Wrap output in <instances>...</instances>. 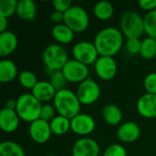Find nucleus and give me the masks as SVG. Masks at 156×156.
I'll return each mask as SVG.
<instances>
[{"label":"nucleus","instance_id":"obj_1","mask_svg":"<svg viewBox=\"0 0 156 156\" xmlns=\"http://www.w3.org/2000/svg\"><path fill=\"white\" fill-rule=\"evenodd\" d=\"M93 43L101 57H112L122 48L123 34L116 27H105L96 35Z\"/></svg>","mask_w":156,"mask_h":156},{"label":"nucleus","instance_id":"obj_2","mask_svg":"<svg viewBox=\"0 0 156 156\" xmlns=\"http://www.w3.org/2000/svg\"><path fill=\"white\" fill-rule=\"evenodd\" d=\"M53 101L54 107L60 116L71 120L80 114L81 103L80 102L77 94L68 89L57 91Z\"/></svg>","mask_w":156,"mask_h":156},{"label":"nucleus","instance_id":"obj_3","mask_svg":"<svg viewBox=\"0 0 156 156\" xmlns=\"http://www.w3.org/2000/svg\"><path fill=\"white\" fill-rule=\"evenodd\" d=\"M42 106L41 102L31 93H24L16 100V112L21 120L31 123L40 119Z\"/></svg>","mask_w":156,"mask_h":156},{"label":"nucleus","instance_id":"obj_4","mask_svg":"<svg viewBox=\"0 0 156 156\" xmlns=\"http://www.w3.org/2000/svg\"><path fill=\"white\" fill-rule=\"evenodd\" d=\"M122 33L129 38H139L145 32L144 20L136 12L127 11L121 18Z\"/></svg>","mask_w":156,"mask_h":156},{"label":"nucleus","instance_id":"obj_5","mask_svg":"<svg viewBox=\"0 0 156 156\" xmlns=\"http://www.w3.org/2000/svg\"><path fill=\"white\" fill-rule=\"evenodd\" d=\"M43 61L46 67L52 72L61 70L69 61L68 53L62 46L58 44H51L44 50Z\"/></svg>","mask_w":156,"mask_h":156},{"label":"nucleus","instance_id":"obj_6","mask_svg":"<svg viewBox=\"0 0 156 156\" xmlns=\"http://www.w3.org/2000/svg\"><path fill=\"white\" fill-rule=\"evenodd\" d=\"M90 18L81 6L72 5L64 13V24L68 26L74 33H80L87 29Z\"/></svg>","mask_w":156,"mask_h":156},{"label":"nucleus","instance_id":"obj_7","mask_svg":"<svg viewBox=\"0 0 156 156\" xmlns=\"http://www.w3.org/2000/svg\"><path fill=\"white\" fill-rule=\"evenodd\" d=\"M76 94L81 104L90 105L96 102L100 98L101 89L97 82L91 79H87L80 83Z\"/></svg>","mask_w":156,"mask_h":156},{"label":"nucleus","instance_id":"obj_8","mask_svg":"<svg viewBox=\"0 0 156 156\" xmlns=\"http://www.w3.org/2000/svg\"><path fill=\"white\" fill-rule=\"evenodd\" d=\"M72 53L74 59L87 66L96 62L99 58V53L94 43L89 41H80L75 44L72 49Z\"/></svg>","mask_w":156,"mask_h":156},{"label":"nucleus","instance_id":"obj_9","mask_svg":"<svg viewBox=\"0 0 156 156\" xmlns=\"http://www.w3.org/2000/svg\"><path fill=\"white\" fill-rule=\"evenodd\" d=\"M61 70L67 80L69 82L81 83L82 81L88 79V66L76 59L69 60Z\"/></svg>","mask_w":156,"mask_h":156},{"label":"nucleus","instance_id":"obj_10","mask_svg":"<svg viewBox=\"0 0 156 156\" xmlns=\"http://www.w3.org/2000/svg\"><path fill=\"white\" fill-rule=\"evenodd\" d=\"M95 126L94 119L88 114L80 113L70 120V129L78 135L85 136L91 133L94 131Z\"/></svg>","mask_w":156,"mask_h":156},{"label":"nucleus","instance_id":"obj_11","mask_svg":"<svg viewBox=\"0 0 156 156\" xmlns=\"http://www.w3.org/2000/svg\"><path fill=\"white\" fill-rule=\"evenodd\" d=\"M51 129L49 122L38 119L29 125V134L31 139L37 144H45L47 143L51 136Z\"/></svg>","mask_w":156,"mask_h":156},{"label":"nucleus","instance_id":"obj_12","mask_svg":"<svg viewBox=\"0 0 156 156\" xmlns=\"http://www.w3.org/2000/svg\"><path fill=\"white\" fill-rule=\"evenodd\" d=\"M95 70L101 80H110L117 73V63L112 57H100L95 62Z\"/></svg>","mask_w":156,"mask_h":156},{"label":"nucleus","instance_id":"obj_13","mask_svg":"<svg viewBox=\"0 0 156 156\" xmlns=\"http://www.w3.org/2000/svg\"><path fill=\"white\" fill-rule=\"evenodd\" d=\"M99 154V144L90 138H82L78 140L72 148L73 156H98Z\"/></svg>","mask_w":156,"mask_h":156},{"label":"nucleus","instance_id":"obj_14","mask_svg":"<svg viewBox=\"0 0 156 156\" xmlns=\"http://www.w3.org/2000/svg\"><path fill=\"white\" fill-rule=\"evenodd\" d=\"M138 112L145 118L156 117V94L145 93L137 101Z\"/></svg>","mask_w":156,"mask_h":156},{"label":"nucleus","instance_id":"obj_15","mask_svg":"<svg viewBox=\"0 0 156 156\" xmlns=\"http://www.w3.org/2000/svg\"><path fill=\"white\" fill-rule=\"evenodd\" d=\"M19 119L15 110H10L5 107L0 112V127L5 133H13L18 127Z\"/></svg>","mask_w":156,"mask_h":156},{"label":"nucleus","instance_id":"obj_16","mask_svg":"<svg viewBox=\"0 0 156 156\" xmlns=\"http://www.w3.org/2000/svg\"><path fill=\"white\" fill-rule=\"evenodd\" d=\"M31 94L38 100L40 102L49 101L54 99L57 91L53 88V86L49 83V81H37L35 87L31 90Z\"/></svg>","mask_w":156,"mask_h":156},{"label":"nucleus","instance_id":"obj_17","mask_svg":"<svg viewBox=\"0 0 156 156\" xmlns=\"http://www.w3.org/2000/svg\"><path fill=\"white\" fill-rule=\"evenodd\" d=\"M141 131L138 126L133 122H126L122 123L117 132V135L122 142L133 143L136 141L140 136Z\"/></svg>","mask_w":156,"mask_h":156},{"label":"nucleus","instance_id":"obj_18","mask_svg":"<svg viewBox=\"0 0 156 156\" xmlns=\"http://www.w3.org/2000/svg\"><path fill=\"white\" fill-rule=\"evenodd\" d=\"M17 37L11 31L0 33V56L5 57L12 54L17 47Z\"/></svg>","mask_w":156,"mask_h":156},{"label":"nucleus","instance_id":"obj_19","mask_svg":"<svg viewBox=\"0 0 156 156\" xmlns=\"http://www.w3.org/2000/svg\"><path fill=\"white\" fill-rule=\"evenodd\" d=\"M18 74L16 65L9 59H3L0 61V81L7 83L14 80Z\"/></svg>","mask_w":156,"mask_h":156},{"label":"nucleus","instance_id":"obj_20","mask_svg":"<svg viewBox=\"0 0 156 156\" xmlns=\"http://www.w3.org/2000/svg\"><path fill=\"white\" fill-rule=\"evenodd\" d=\"M37 13V5L32 0H21L18 1L16 15L23 20L31 21L35 18Z\"/></svg>","mask_w":156,"mask_h":156},{"label":"nucleus","instance_id":"obj_21","mask_svg":"<svg viewBox=\"0 0 156 156\" xmlns=\"http://www.w3.org/2000/svg\"><path fill=\"white\" fill-rule=\"evenodd\" d=\"M102 116L104 121L112 125L115 126L122 122V112L119 107L114 104H107L102 110Z\"/></svg>","mask_w":156,"mask_h":156},{"label":"nucleus","instance_id":"obj_22","mask_svg":"<svg viewBox=\"0 0 156 156\" xmlns=\"http://www.w3.org/2000/svg\"><path fill=\"white\" fill-rule=\"evenodd\" d=\"M53 37L61 44L70 43L74 38V32L65 24L56 25L52 29Z\"/></svg>","mask_w":156,"mask_h":156},{"label":"nucleus","instance_id":"obj_23","mask_svg":"<svg viewBox=\"0 0 156 156\" xmlns=\"http://www.w3.org/2000/svg\"><path fill=\"white\" fill-rule=\"evenodd\" d=\"M49 124L52 133L56 135H63L70 129V120L60 115L56 116Z\"/></svg>","mask_w":156,"mask_h":156},{"label":"nucleus","instance_id":"obj_24","mask_svg":"<svg viewBox=\"0 0 156 156\" xmlns=\"http://www.w3.org/2000/svg\"><path fill=\"white\" fill-rule=\"evenodd\" d=\"M0 156H25L22 147L15 142L5 141L0 144Z\"/></svg>","mask_w":156,"mask_h":156},{"label":"nucleus","instance_id":"obj_25","mask_svg":"<svg viewBox=\"0 0 156 156\" xmlns=\"http://www.w3.org/2000/svg\"><path fill=\"white\" fill-rule=\"evenodd\" d=\"M94 15L101 20H107L113 15V6L110 2L101 1L94 5Z\"/></svg>","mask_w":156,"mask_h":156},{"label":"nucleus","instance_id":"obj_26","mask_svg":"<svg viewBox=\"0 0 156 156\" xmlns=\"http://www.w3.org/2000/svg\"><path fill=\"white\" fill-rule=\"evenodd\" d=\"M141 56L144 58L151 59L156 55V39L152 38L150 37L144 38L142 41V48H141Z\"/></svg>","mask_w":156,"mask_h":156},{"label":"nucleus","instance_id":"obj_27","mask_svg":"<svg viewBox=\"0 0 156 156\" xmlns=\"http://www.w3.org/2000/svg\"><path fill=\"white\" fill-rule=\"evenodd\" d=\"M18 1L16 0H0V17L8 18L16 13Z\"/></svg>","mask_w":156,"mask_h":156},{"label":"nucleus","instance_id":"obj_28","mask_svg":"<svg viewBox=\"0 0 156 156\" xmlns=\"http://www.w3.org/2000/svg\"><path fill=\"white\" fill-rule=\"evenodd\" d=\"M144 30L148 37L156 39V9L149 12L144 18Z\"/></svg>","mask_w":156,"mask_h":156},{"label":"nucleus","instance_id":"obj_29","mask_svg":"<svg viewBox=\"0 0 156 156\" xmlns=\"http://www.w3.org/2000/svg\"><path fill=\"white\" fill-rule=\"evenodd\" d=\"M67 82L68 80L65 78L62 70L53 71L49 77V83L53 86L56 91H59V90L66 89L65 87L67 85Z\"/></svg>","mask_w":156,"mask_h":156},{"label":"nucleus","instance_id":"obj_30","mask_svg":"<svg viewBox=\"0 0 156 156\" xmlns=\"http://www.w3.org/2000/svg\"><path fill=\"white\" fill-rule=\"evenodd\" d=\"M19 82L24 88L32 90L37 83V80L33 72L29 70H24L19 74Z\"/></svg>","mask_w":156,"mask_h":156},{"label":"nucleus","instance_id":"obj_31","mask_svg":"<svg viewBox=\"0 0 156 156\" xmlns=\"http://www.w3.org/2000/svg\"><path fill=\"white\" fill-rule=\"evenodd\" d=\"M144 85L147 93L156 94V72L150 73L145 77Z\"/></svg>","mask_w":156,"mask_h":156},{"label":"nucleus","instance_id":"obj_32","mask_svg":"<svg viewBox=\"0 0 156 156\" xmlns=\"http://www.w3.org/2000/svg\"><path fill=\"white\" fill-rule=\"evenodd\" d=\"M103 156H127V152L122 145L112 144L105 150Z\"/></svg>","mask_w":156,"mask_h":156},{"label":"nucleus","instance_id":"obj_33","mask_svg":"<svg viewBox=\"0 0 156 156\" xmlns=\"http://www.w3.org/2000/svg\"><path fill=\"white\" fill-rule=\"evenodd\" d=\"M55 107L50 104H45L42 106L41 112H40V119L50 122L55 118Z\"/></svg>","mask_w":156,"mask_h":156},{"label":"nucleus","instance_id":"obj_34","mask_svg":"<svg viewBox=\"0 0 156 156\" xmlns=\"http://www.w3.org/2000/svg\"><path fill=\"white\" fill-rule=\"evenodd\" d=\"M142 41L139 38H129L126 42V48L130 54H138L141 52Z\"/></svg>","mask_w":156,"mask_h":156},{"label":"nucleus","instance_id":"obj_35","mask_svg":"<svg viewBox=\"0 0 156 156\" xmlns=\"http://www.w3.org/2000/svg\"><path fill=\"white\" fill-rule=\"evenodd\" d=\"M53 5L56 11L61 13L67 12L72 6L70 0H55L53 1Z\"/></svg>","mask_w":156,"mask_h":156},{"label":"nucleus","instance_id":"obj_36","mask_svg":"<svg viewBox=\"0 0 156 156\" xmlns=\"http://www.w3.org/2000/svg\"><path fill=\"white\" fill-rule=\"evenodd\" d=\"M139 5L142 9L151 12L156 9V0H140Z\"/></svg>","mask_w":156,"mask_h":156},{"label":"nucleus","instance_id":"obj_37","mask_svg":"<svg viewBox=\"0 0 156 156\" xmlns=\"http://www.w3.org/2000/svg\"><path fill=\"white\" fill-rule=\"evenodd\" d=\"M50 19L51 21L56 24V25H60L64 23V13L58 12V11H54L50 15Z\"/></svg>","mask_w":156,"mask_h":156},{"label":"nucleus","instance_id":"obj_38","mask_svg":"<svg viewBox=\"0 0 156 156\" xmlns=\"http://www.w3.org/2000/svg\"><path fill=\"white\" fill-rule=\"evenodd\" d=\"M7 18L5 17H0V33H3L5 31H6L7 28Z\"/></svg>","mask_w":156,"mask_h":156},{"label":"nucleus","instance_id":"obj_39","mask_svg":"<svg viewBox=\"0 0 156 156\" xmlns=\"http://www.w3.org/2000/svg\"><path fill=\"white\" fill-rule=\"evenodd\" d=\"M6 108L10 110H15L16 108V100H9L6 101Z\"/></svg>","mask_w":156,"mask_h":156},{"label":"nucleus","instance_id":"obj_40","mask_svg":"<svg viewBox=\"0 0 156 156\" xmlns=\"http://www.w3.org/2000/svg\"><path fill=\"white\" fill-rule=\"evenodd\" d=\"M46 156H56V155H52V154H48V155H46Z\"/></svg>","mask_w":156,"mask_h":156}]
</instances>
